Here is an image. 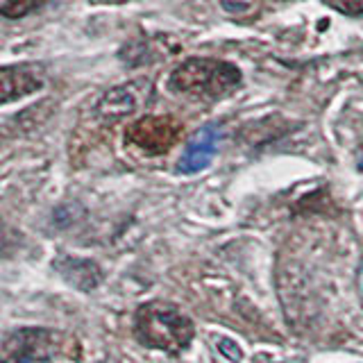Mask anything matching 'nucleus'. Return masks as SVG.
Instances as JSON below:
<instances>
[{"label":"nucleus","mask_w":363,"mask_h":363,"mask_svg":"<svg viewBox=\"0 0 363 363\" xmlns=\"http://www.w3.org/2000/svg\"><path fill=\"white\" fill-rule=\"evenodd\" d=\"M241 84V71L220 60L209 57H191L170 73L168 86L175 94L198 98V100H218Z\"/></svg>","instance_id":"f257e3e1"},{"label":"nucleus","mask_w":363,"mask_h":363,"mask_svg":"<svg viewBox=\"0 0 363 363\" xmlns=\"http://www.w3.org/2000/svg\"><path fill=\"white\" fill-rule=\"evenodd\" d=\"M134 334L145 347L177 354L193 340V323L173 304L150 302L136 311Z\"/></svg>","instance_id":"f03ea898"},{"label":"nucleus","mask_w":363,"mask_h":363,"mask_svg":"<svg viewBox=\"0 0 363 363\" xmlns=\"http://www.w3.org/2000/svg\"><path fill=\"white\" fill-rule=\"evenodd\" d=\"M77 340L57 329L23 327L9 332L3 340V363H41L52 359H77Z\"/></svg>","instance_id":"7ed1b4c3"},{"label":"nucleus","mask_w":363,"mask_h":363,"mask_svg":"<svg viewBox=\"0 0 363 363\" xmlns=\"http://www.w3.org/2000/svg\"><path fill=\"white\" fill-rule=\"evenodd\" d=\"M182 136V123H177L170 116H145L132 123L128 128L130 145L139 147L145 155H164L177 143Z\"/></svg>","instance_id":"20e7f679"},{"label":"nucleus","mask_w":363,"mask_h":363,"mask_svg":"<svg viewBox=\"0 0 363 363\" xmlns=\"http://www.w3.org/2000/svg\"><path fill=\"white\" fill-rule=\"evenodd\" d=\"M150 96H152L150 79H134V82L121 84L102 96V100L98 102V116L109 123L121 121L128 113L141 109L150 100Z\"/></svg>","instance_id":"39448f33"},{"label":"nucleus","mask_w":363,"mask_h":363,"mask_svg":"<svg viewBox=\"0 0 363 363\" xmlns=\"http://www.w3.org/2000/svg\"><path fill=\"white\" fill-rule=\"evenodd\" d=\"M218 141H220V130L218 125H204L202 130L196 132V136L189 141L184 155L179 159V173H198V170L207 168L211 164V159L218 150Z\"/></svg>","instance_id":"423d86ee"},{"label":"nucleus","mask_w":363,"mask_h":363,"mask_svg":"<svg viewBox=\"0 0 363 363\" xmlns=\"http://www.w3.org/2000/svg\"><path fill=\"white\" fill-rule=\"evenodd\" d=\"M3 105H9L11 100L30 96L43 86V66L39 64H14L5 66L3 73Z\"/></svg>","instance_id":"0eeeda50"},{"label":"nucleus","mask_w":363,"mask_h":363,"mask_svg":"<svg viewBox=\"0 0 363 363\" xmlns=\"http://www.w3.org/2000/svg\"><path fill=\"white\" fill-rule=\"evenodd\" d=\"M57 268L62 270V275L68 281H73L82 289H94L100 281V270L96 268V264H91V261H84V259H75V257L66 259L64 264H60Z\"/></svg>","instance_id":"6e6552de"},{"label":"nucleus","mask_w":363,"mask_h":363,"mask_svg":"<svg viewBox=\"0 0 363 363\" xmlns=\"http://www.w3.org/2000/svg\"><path fill=\"white\" fill-rule=\"evenodd\" d=\"M45 0H5L3 7H0V14L5 18H23L28 16L30 11L39 9Z\"/></svg>","instance_id":"1a4fd4ad"},{"label":"nucleus","mask_w":363,"mask_h":363,"mask_svg":"<svg viewBox=\"0 0 363 363\" xmlns=\"http://www.w3.org/2000/svg\"><path fill=\"white\" fill-rule=\"evenodd\" d=\"M329 5L347 16H363V0H329Z\"/></svg>","instance_id":"9d476101"},{"label":"nucleus","mask_w":363,"mask_h":363,"mask_svg":"<svg viewBox=\"0 0 363 363\" xmlns=\"http://www.w3.org/2000/svg\"><path fill=\"white\" fill-rule=\"evenodd\" d=\"M359 293H361V302H363V261L359 266Z\"/></svg>","instance_id":"9b49d317"}]
</instances>
